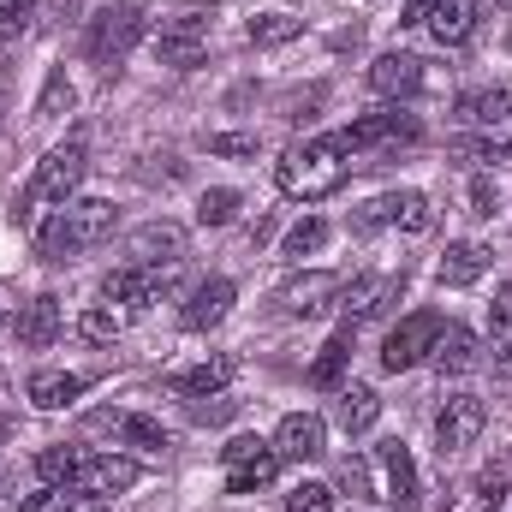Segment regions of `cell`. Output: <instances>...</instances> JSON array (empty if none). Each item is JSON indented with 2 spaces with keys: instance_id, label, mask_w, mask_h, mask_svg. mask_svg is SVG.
<instances>
[{
  "instance_id": "1",
  "label": "cell",
  "mask_w": 512,
  "mask_h": 512,
  "mask_svg": "<svg viewBox=\"0 0 512 512\" xmlns=\"http://www.w3.org/2000/svg\"><path fill=\"white\" fill-rule=\"evenodd\" d=\"M346 179H352V167L340 161V149H334L328 137L292 143V149L274 161V185H280L286 197H298V203H322V197H334Z\"/></svg>"
},
{
  "instance_id": "2",
  "label": "cell",
  "mask_w": 512,
  "mask_h": 512,
  "mask_svg": "<svg viewBox=\"0 0 512 512\" xmlns=\"http://www.w3.org/2000/svg\"><path fill=\"white\" fill-rule=\"evenodd\" d=\"M84 167H90V155H84V143H60V149H48L42 161H36V179H30V191H24V203H18V221L30 227V203H66L78 185H84Z\"/></svg>"
},
{
  "instance_id": "3",
  "label": "cell",
  "mask_w": 512,
  "mask_h": 512,
  "mask_svg": "<svg viewBox=\"0 0 512 512\" xmlns=\"http://www.w3.org/2000/svg\"><path fill=\"white\" fill-rule=\"evenodd\" d=\"M352 227H358V233H376V227L429 233V227H435V209H429V197H423V191H387V197L364 203V209L352 215Z\"/></svg>"
},
{
  "instance_id": "4",
  "label": "cell",
  "mask_w": 512,
  "mask_h": 512,
  "mask_svg": "<svg viewBox=\"0 0 512 512\" xmlns=\"http://www.w3.org/2000/svg\"><path fill=\"white\" fill-rule=\"evenodd\" d=\"M137 36H143V18H137V6H102V12L90 18V36H84V48H90V60H96V66H120L131 48H137Z\"/></svg>"
},
{
  "instance_id": "5",
  "label": "cell",
  "mask_w": 512,
  "mask_h": 512,
  "mask_svg": "<svg viewBox=\"0 0 512 512\" xmlns=\"http://www.w3.org/2000/svg\"><path fill=\"white\" fill-rule=\"evenodd\" d=\"M221 459H227V489H233V495H256V489H268L274 471H280V453H274L268 441H256V435L227 441Z\"/></svg>"
},
{
  "instance_id": "6",
  "label": "cell",
  "mask_w": 512,
  "mask_h": 512,
  "mask_svg": "<svg viewBox=\"0 0 512 512\" xmlns=\"http://www.w3.org/2000/svg\"><path fill=\"white\" fill-rule=\"evenodd\" d=\"M483 423H489V405L477 393H447L441 411H435V447H441V459L447 453H465L483 435Z\"/></svg>"
},
{
  "instance_id": "7",
  "label": "cell",
  "mask_w": 512,
  "mask_h": 512,
  "mask_svg": "<svg viewBox=\"0 0 512 512\" xmlns=\"http://www.w3.org/2000/svg\"><path fill=\"white\" fill-rule=\"evenodd\" d=\"M411 137H417V120L399 114V108H382V114H364V120H352L346 131H334L328 143L340 155H358V149H393V143H411Z\"/></svg>"
},
{
  "instance_id": "8",
  "label": "cell",
  "mask_w": 512,
  "mask_h": 512,
  "mask_svg": "<svg viewBox=\"0 0 512 512\" xmlns=\"http://www.w3.org/2000/svg\"><path fill=\"white\" fill-rule=\"evenodd\" d=\"M447 322L435 316V310H417V316H405L393 334H387L382 346V370L387 376H399V370H411V364H423L429 352H435V334H441Z\"/></svg>"
},
{
  "instance_id": "9",
  "label": "cell",
  "mask_w": 512,
  "mask_h": 512,
  "mask_svg": "<svg viewBox=\"0 0 512 512\" xmlns=\"http://www.w3.org/2000/svg\"><path fill=\"white\" fill-rule=\"evenodd\" d=\"M137 477H143V465H137V459H126V453H96V459H84V465H78L72 495H84V501H114V495H126Z\"/></svg>"
},
{
  "instance_id": "10",
  "label": "cell",
  "mask_w": 512,
  "mask_h": 512,
  "mask_svg": "<svg viewBox=\"0 0 512 512\" xmlns=\"http://www.w3.org/2000/svg\"><path fill=\"white\" fill-rule=\"evenodd\" d=\"M399 292H405V274H358V280L340 286V304H334V310L346 316V328H358V322L382 316Z\"/></svg>"
},
{
  "instance_id": "11",
  "label": "cell",
  "mask_w": 512,
  "mask_h": 512,
  "mask_svg": "<svg viewBox=\"0 0 512 512\" xmlns=\"http://www.w3.org/2000/svg\"><path fill=\"white\" fill-rule=\"evenodd\" d=\"M155 54H161V66H173V72H191V66H203V54H209V12L173 18V24L155 36Z\"/></svg>"
},
{
  "instance_id": "12",
  "label": "cell",
  "mask_w": 512,
  "mask_h": 512,
  "mask_svg": "<svg viewBox=\"0 0 512 512\" xmlns=\"http://www.w3.org/2000/svg\"><path fill=\"white\" fill-rule=\"evenodd\" d=\"M131 268H179L185 262V227L179 221H149L126 239Z\"/></svg>"
},
{
  "instance_id": "13",
  "label": "cell",
  "mask_w": 512,
  "mask_h": 512,
  "mask_svg": "<svg viewBox=\"0 0 512 512\" xmlns=\"http://www.w3.org/2000/svg\"><path fill=\"white\" fill-rule=\"evenodd\" d=\"M114 221H120V209H114V203H102V197H84V203H66V209H60V227H66L72 256L90 251V245H102V239L114 233Z\"/></svg>"
},
{
  "instance_id": "14",
  "label": "cell",
  "mask_w": 512,
  "mask_h": 512,
  "mask_svg": "<svg viewBox=\"0 0 512 512\" xmlns=\"http://www.w3.org/2000/svg\"><path fill=\"white\" fill-rule=\"evenodd\" d=\"M274 453L280 459H322L328 453V423L316 417V411H292V417H280V429H274Z\"/></svg>"
},
{
  "instance_id": "15",
  "label": "cell",
  "mask_w": 512,
  "mask_h": 512,
  "mask_svg": "<svg viewBox=\"0 0 512 512\" xmlns=\"http://www.w3.org/2000/svg\"><path fill=\"white\" fill-rule=\"evenodd\" d=\"M167 274L173 268H114L108 280H102V298L108 304H126V310H149L155 298H161V286H167Z\"/></svg>"
},
{
  "instance_id": "16",
  "label": "cell",
  "mask_w": 512,
  "mask_h": 512,
  "mask_svg": "<svg viewBox=\"0 0 512 512\" xmlns=\"http://www.w3.org/2000/svg\"><path fill=\"white\" fill-rule=\"evenodd\" d=\"M340 274H298V280H286L280 286V310L286 316H322V310H334L340 304Z\"/></svg>"
},
{
  "instance_id": "17",
  "label": "cell",
  "mask_w": 512,
  "mask_h": 512,
  "mask_svg": "<svg viewBox=\"0 0 512 512\" xmlns=\"http://www.w3.org/2000/svg\"><path fill=\"white\" fill-rule=\"evenodd\" d=\"M233 280L227 274H209V280H197L191 286V298H185V328L191 334H203V328H215V322H227V310H233Z\"/></svg>"
},
{
  "instance_id": "18",
  "label": "cell",
  "mask_w": 512,
  "mask_h": 512,
  "mask_svg": "<svg viewBox=\"0 0 512 512\" xmlns=\"http://www.w3.org/2000/svg\"><path fill=\"white\" fill-rule=\"evenodd\" d=\"M376 465H382V477H387L382 501H393L399 512L417 507V465H411V447H405V441H382V447H376Z\"/></svg>"
},
{
  "instance_id": "19",
  "label": "cell",
  "mask_w": 512,
  "mask_h": 512,
  "mask_svg": "<svg viewBox=\"0 0 512 512\" xmlns=\"http://www.w3.org/2000/svg\"><path fill=\"white\" fill-rule=\"evenodd\" d=\"M429 358H435V370H441V376H471V370L483 364V340H477L471 328L447 322V328L435 334V352H429Z\"/></svg>"
},
{
  "instance_id": "20",
  "label": "cell",
  "mask_w": 512,
  "mask_h": 512,
  "mask_svg": "<svg viewBox=\"0 0 512 512\" xmlns=\"http://www.w3.org/2000/svg\"><path fill=\"white\" fill-rule=\"evenodd\" d=\"M370 90L387 96V102L417 96V90H423V60H417V54H382V60L370 66Z\"/></svg>"
},
{
  "instance_id": "21",
  "label": "cell",
  "mask_w": 512,
  "mask_h": 512,
  "mask_svg": "<svg viewBox=\"0 0 512 512\" xmlns=\"http://www.w3.org/2000/svg\"><path fill=\"white\" fill-rule=\"evenodd\" d=\"M477 6H483V0H429L423 24H429V36H435L441 48H459V42L477 30Z\"/></svg>"
},
{
  "instance_id": "22",
  "label": "cell",
  "mask_w": 512,
  "mask_h": 512,
  "mask_svg": "<svg viewBox=\"0 0 512 512\" xmlns=\"http://www.w3.org/2000/svg\"><path fill=\"white\" fill-rule=\"evenodd\" d=\"M60 328H66V316H60V298H48V292L18 310V340H24L30 352H48V346L60 340Z\"/></svg>"
},
{
  "instance_id": "23",
  "label": "cell",
  "mask_w": 512,
  "mask_h": 512,
  "mask_svg": "<svg viewBox=\"0 0 512 512\" xmlns=\"http://www.w3.org/2000/svg\"><path fill=\"white\" fill-rule=\"evenodd\" d=\"M84 376H72V370H36V376H30V387H24V393H30V405H36V411H66V405H78V399H84Z\"/></svg>"
},
{
  "instance_id": "24",
  "label": "cell",
  "mask_w": 512,
  "mask_h": 512,
  "mask_svg": "<svg viewBox=\"0 0 512 512\" xmlns=\"http://www.w3.org/2000/svg\"><path fill=\"white\" fill-rule=\"evenodd\" d=\"M233 376H239V358H233V352H221V358H203L197 370L173 376V387H179V393H191V399H209V393H227Z\"/></svg>"
},
{
  "instance_id": "25",
  "label": "cell",
  "mask_w": 512,
  "mask_h": 512,
  "mask_svg": "<svg viewBox=\"0 0 512 512\" xmlns=\"http://www.w3.org/2000/svg\"><path fill=\"white\" fill-rule=\"evenodd\" d=\"M483 274H489V251H483V245H471V239H465V245H447L441 268H435V280H441V286H477Z\"/></svg>"
},
{
  "instance_id": "26",
  "label": "cell",
  "mask_w": 512,
  "mask_h": 512,
  "mask_svg": "<svg viewBox=\"0 0 512 512\" xmlns=\"http://www.w3.org/2000/svg\"><path fill=\"white\" fill-rule=\"evenodd\" d=\"M334 417H340V429L346 435H364V429H376V417H382V399H376V387H340V405H334Z\"/></svg>"
},
{
  "instance_id": "27",
  "label": "cell",
  "mask_w": 512,
  "mask_h": 512,
  "mask_svg": "<svg viewBox=\"0 0 512 512\" xmlns=\"http://www.w3.org/2000/svg\"><path fill=\"white\" fill-rule=\"evenodd\" d=\"M78 465H84V453H78V447H42V453H36V477H42L48 489H66V495H72Z\"/></svg>"
},
{
  "instance_id": "28",
  "label": "cell",
  "mask_w": 512,
  "mask_h": 512,
  "mask_svg": "<svg viewBox=\"0 0 512 512\" xmlns=\"http://www.w3.org/2000/svg\"><path fill=\"white\" fill-rule=\"evenodd\" d=\"M346 358H352V328H340V334L322 346V358L310 364V382H316V387H340V376H346Z\"/></svg>"
},
{
  "instance_id": "29",
  "label": "cell",
  "mask_w": 512,
  "mask_h": 512,
  "mask_svg": "<svg viewBox=\"0 0 512 512\" xmlns=\"http://www.w3.org/2000/svg\"><path fill=\"white\" fill-rule=\"evenodd\" d=\"M120 328H126V316H120L114 304H90V310L78 316V334H84L90 346H108V340H120Z\"/></svg>"
},
{
  "instance_id": "30",
  "label": "cell",
  "mask_w": 512,
  "mask_h": 512,
  "mask_svg": "<svg viewBox=\"0 0 512 512\" xmlns=\"http://www.w3.org/2000/svg\"><path fill=\"white\" fill-rule=\"evenodd\" d=\"M120 441L126 447H143V453H167V429L155 417H143V411H126L120 417Z\"/></svg>"
},
{
  "instance_id": "31",
  "label": "cell",
  "mask_w": 512,
  "mask_h": 512,
  "mask_svg": "<svg viewBox=\"0 0 512 512\" xmlns=\"http://www.w3.org/2000/svg\"><path fill=\"white\" fill-rule=\"evenodd\" d=\"M298 30H304V18H292V12H262V18H251L256 48H280V42H292Z\"/></svg>"
},
{
  "instance_id": "32",
  "label": "cell",
  "mask_w": 512,
  "mask_h": 512,
  "mask_svg": "<svg viewBox=\"0 0 512 512\" xmlns=\"http://www.w3.org/2000/svg\"><path fill=\"white\" fill-rule=\"evenodd\" d=\"M72 102H78L72 78H66V72H48V84H42V96H36V120H60V114H72Z\"/></svg>"
},
{
  "instance_id": "33",
  "label": "cell",
  "mask_w": 512,
  "mask_h": 512,
  "mask_svg": "<svg viewBox=\"0 0 512 512\" xmlns=\"http://www.w3.org/2000/svg\"><path fill=\"white\" fill-rule=\"evenodd\" d=\"M197 221H203V227H227V221H239V191H227V185L203 191V197H197Z\"/></svg>"
},
{
  "instance_id": "34",
  "label": "cell",
  "mask_w": 512,
  "mask_h": 512,
  "mask_svg": "<svg viewBox=\"0 0 512 512\" xmlns=\"http://www.w3.org/2000/svg\"><path fill=\"white\" fill-rule=\"evenodd\" d=\"M322 245H328V221H316V215H310V221H298V227L286 233V245H280V256L304 262V256H316Z\"/></svg>"
},
{
  "instance_id": "35",
  "label": "cell",
  "mask_w": 512,
  "mask_h": 512,
  "mask_svg": "<svg viewBox=\"0 0 512 512\" xmlns=\"http://www.w3.org/2000/svg\"><path fill=\"white\" fill-rule=\"evenodd\" d=\"M286 512H334V489L328 483H298L286 495Z\"/></svg>"
},
{
  "instance_id": "36",
  "label": "cell",
  "mask_w": 512,
  "mask_h": 512,
  "mask_svg": "<svg viewBox=\"0 0 512 512\" xmlns=\"http://www.w3.org/2000/svg\"><path fill=\"white\" fill-rule=\"evenodd\" d=\"M256 149H262L256 131H221V137H209V155H227V161H245Z\"/></svg>"
},
{
  "instance_id": "37",
  "label": "cell",
  "mask_w": 512,
  "mask_h": 512,
  "mask_svg": "<svg viewBox=\"0 0 512 512\" xmlns=\"http://www.w3.org/2000/svg\"><path fill=\"white\" fill-rule=\"evenodd\" d=\"M489 334H495V346H512V286H495V304H489Z\"/></svg>"
},
{
  "instance_id": "38",
  "label": "cell",
  "mask_w": 512,
  "mask_h": 512,
  "mask_svg": "<svg viewBox=\"0 0 512 512\" xmlns=\"http://www.w3.org/2000/svg\"><path fill=\"white\" fill-rule=\"evenodd\" d=\"M36 24V0H0V36H24Z\"/></svg>"
},
{
  "instance_id": "39",
  "label": "cell",
  "mask_w": 512,
  "mask_h": 512,
  "mask_svg": "<svg viewBox=\"0 0 512 512\" xmlns=\"http://www.w3.org/2000/svg\"><path fill=\"white\" fill-rule=\"evenodd\" d=\"M483 143H489V155H495V161H512V108L501 114V120H489V126H483Z\"/></svg>"
},
{
  "instance_id": "40",
  "label": "cell",
  "mask_w": 512,
  "mask_h": 512,
  "mask_svg": "<svg viewBox=\"0 0 512 512\" xmlns=\"http://www.w3.org/2000/svg\"><path fill=\"white\" fill-rule=\"evenodd\" d=\"M233 411H239V399H227V393L191 399V417H197V423H221V417H233Z\"/></svg>"
},
{
  "instance_id": "41",
  "label": "cell",
  "mask_w": 512,
  "mask_h": 512,
  "mask_svg": "<svg viewBox=\"0 0 512 512\" xmlns=\"http://www.w3.org/2000/svg\"><path fill=\"white\" fill-rule=\"evenodd\" d=\"M340 483H346L352 495H370V465H364V459H340Z\"/></svg>"
},
{
  "instance_id": "42",
  "label": "cell",
  "mask_w": 512,
  "mask_h": 512,
  "mask_svg": "<svg viewBox=\"0 0 512 512\" xmlns=\"http://www.w3.org/2000/svg\"><path fill=\"white\" fill-rule=\"evenodd\" d=\"M18 512H66V489H48V483H42V495H30Z\"/></svg>"
},
{
  "instance_id": "43",
  "label": "cell",
  "mask_w": 512,
  "mask_h": 512,
  "mask_svg": "<svg viewBox=\"0 0 512 512\" xmlns=\"http://www.w3.org/2000/svg\"><path fill=\"white\" fill-rule=\"evenodd\" d=\"M471 215H495V185L489 179H471Z\"/></svg>"
},
{
  "instance_id": "44",
  "label": "cell",
  "mask_w": 512,
  "mask_h": 512,
  "mask_svg": "<svg viewBox=\"0 0 512 512\" xmlns=\"http://www.w3.org/2000/svg\"><path fill=\"white\" fill-rule=\"evenodd\" d=\"M495 358H501V364H495V370H501V387H512V346H501Z\"/></svg>"
},
{
  "instance_id": "45",
  "label": "cell",
  "mask_w": 512,
  "mask_h": 512,
  "mask_svg": "<svg viewBox=\"0 0 512 512\" xmlns=\"http://www.w3.org/2000/svg\"><path fill=\"white\" fill-rule=\"evenodd\" d=\"M489 6H495V12H512V0H489Z\"/></svg>"
},
{
  "instance_id": "46",
  "label": "cell",
  "mask_w": 512,
  "mask_h": 512,
  "mask_svg": "<svg viewBox=\"0 0 512 512\" xmlns=\"http://www.w3.org/2000/svg\"><path fill=\"white\" fill-rule=\"evenodd\" d=\"M0 328H6V316H0Z\"/></svg>"
}]
</instances>
